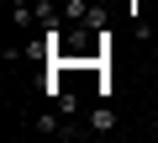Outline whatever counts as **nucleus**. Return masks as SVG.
Wrapping results in <instances>:
<instances>
[{"mask_svg":"<svg viewBox=\"0 0 158 143\" xmlns=\"http://www.w3.org/2000/svg\"><path fill=\"white\" fill-rule=\"evenodd\" d=\"M111 122H116V117H111V106L100 101V106L90 111V127H95V132H111Z\"/></svg>","mask_w":158,"mask_h":143,"instance_id":"obj_1","label":"nucleus"}]
</instances>
